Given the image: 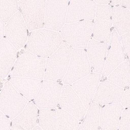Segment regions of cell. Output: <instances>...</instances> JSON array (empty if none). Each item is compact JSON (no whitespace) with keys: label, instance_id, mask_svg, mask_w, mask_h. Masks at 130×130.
Returning <instances> with one entry per match:
<instances>
[{"label":"cell","instance_id":"19","mask_svg":"<svg viewBox=\"0 0 130 130\" xmlns=\"http://www.w3.org/2000/svg\"><path fill=\"white\" fill-rule=\"evenodd\" d=\"M39 113L34 103H28L23 111L12 119L11 130H32L37 126Z\"/></svg>","mask_w":130,"mask_h":130},{"label":"cell","instance_id":"2","mask_svg":"<svg viewBox=\"0 0 130 130\" xmlns=\"http://www.w3.org/2000/svg\"><path fill=\"white\" fill-rule=\"evenodd\" d=\"M46 64L45 59L27 51L17 58L10 76L42 80L44 77Z\"/></svg>","mask_w":130,"mask_h":130},{"label":"cell","instance_id":"11","mask_svg":"<svg viewBox=\"0 0 130 130\" xmlns=\"http://www.w3.org/2000/svg\"><path fill=\"white\" fill-rule=\"evenodd\" d=\"M112 9L108 5L98 4L93 24V37L98 41L109 42L111 37Z\"/></svg>","mask_w":130,"mask_h":130},{"label":"cell","instance_id":"15","mask_svg":"<svg viewBox=\"0 0 130 130\" xmlns=\"http://www.w3.org/2000/svg\"><path fill=\"white\" fill-rule=\"evenodd\" d=\"M110 47L106 59L103 73V76H108L122 63L125 61L124 49L120 35L116 30L112 31Z\"/></svg>","mask_w":130,"mask_h":130},{"label":"cell","instance_id":"35","mask_svg":"<svg viewBox=\"0 0 130 130\" xmlns=\"http://www.w3.org/2000/svg\"><path fill=\"white\" fill-rule=\"evenodd\" d=\"M122 1H119V0H117V1H112V2H111V3H112V5L115 6L119 4H120Z\"/></svg>","mask_w":130,"mask_h":130},{"label":"cell","instance_id":"12","mask_svg":"<svg viewBox=\"0 0 130 130\" xmlns=\"http://www.w3.org/2000/svg\"><path fill=\"white\" fill-rule=\"evenodd\" d=\"M59 104L61 109L79 121L82 120L87 112L83 102L69 85L64 84L62 86Z\"/></svg>","mask_w":130,"mask_h":130},{"label":"cell","instance_id":"22","mask_svg":"<svg viewBox=\"0 0 130 130\" xmlns=\"http://www.w3.org/2000/svg\"><path fill=\"white\" fill-rule=\"evenodd\" d=\"M113 25L119 35L130 31V11L123 6H115L112 9Z\"/></svg>","mask_w":130,"mask_h":130},{"label":"cell","instance_id":"23","mask_svg":"<svg viewBox=\"0 0 130 130\" xmlns=\"http://www.w3.org/2000/svg\"><path fill=\"white\" fill-rule=\"evenodd\" d=\"M101 110L99 104L92 102L78 130H98Z\"/></svg>","mask_w":130,"mask_h":130},{"label":"cell","instance_id":"14","mask_svg":"<svg viewBox=\"0 0 130 130\" xmlns=\"http://www.w3.org/2000/svg\"><path fill=\"white\" fill-rule=\"evenodd\" d=\"M101 74L90 73L72 84V88L88 109L99 84Z\"/></svg>","mask_w":130,"mask_h":130},{"label":"cell","instance_id":"3","mask_svg":"<svg viewBox=\"0 0 130 130\" xmlns=\"http://www.w3.org/2000/svg\"><path fill=\"white\" fill-rule=\"evenodd\" d=\"M72 47L63 41L55 52L47 59L44 79L56 82L63 80L70 62Z\"/></svg>","mask_w":130,"mask_h":130},{"label":"cell","instance_id":"5","mask_svg":"<svg viewBox=\"0 0 130 130\" xmlns=\"http://www.w3.org/2000/svg\"><path fill=\"white\" fill-rule=\"evenodd\" d=\"M46 1H19L20 12L28 31L45 28Z\"/></svg>","mask_w":130,"mask_h":130},{"label":"cell","instance_id":"17","mask_svg":"<svg viewBox=\"0 0 130 130\" xmlns=\"http://www.w3.org/2000/svg\"><path fill=\"white\" fill-rule=\"evenodd\" d=\"M108 42L90 39L87 47V53L93 73L101 74L105 65Z\"/></svg>","mask_w":130,"mask_h":130},{"label":"cell","instance_id":"31","mask_svg":"<svg viewBox=\"0 0 130 130\" xmlns=\"http://www.w3.org/2000/svg\"><path fill=\"white\" fill-rule=\"evenodd\" d=\"M121 103L124 107L130 109V86L128 89L124 92Z\"/></svg>","mask_w":130,"mask_h":130},{"label":"cell","instance_id":"24","mask_svg":"<svg viewBox=\"0 0 130 130\" xmlns=\"http://www.w3.org/2000/svg\"><path fill=\"white\" fill-rule=\"evenodd\" d=\"M108 80L123 88L130 86V66L125 61L108 76Z\"/></svg>","mask_w":130,"mask_h":130},{"label":"cell","instance_id":"7","mask_svg":"<svg viewBox=\"0 0 130 130\" xmlns=\"http://www.w3.org/2000/svg\"><path fill=\"white\" fill-rule=\"evenodd\" d=\"M91 70L87 52L83 49L73 48L68 70L62 82L65 84H73L89 75Z\"/></svg>","mask_w":130,"mask_h":130},{"label":"cell","instance_id":"21","mask_svg":"<svg viewBox=\"0 0 130 130\" xmlns=\"http://www.w3.org/2000/svg\"><path fill=\"white\" fill-rule=\"evenodd\" d=\"M0 76L6 77L13 67L17 58V50L4 37L0 42Z\"/></svg>","mask_w":130,"mask_h":130},{"label":"cell","instance_id":"32","mask_svg":"<svg viewBox=\"0 0 130 130\" xmlns=\"http://www.w3.org/2000/svg\"><path fill=\"white\" fill-rule=\"evenodd\" d=\"M5 26L4 23L1 20L0 23V39L1 40L4 38V35H5Z\"/></svg>","mask_w":130,"mask_h":130},{"label":"cell","instance_id":"10","mask_svg":"<svg viewBox=\"0 0 130 130\" xmlns=\"http://www.w3.org/2000/svg\"><path fill=\"white\" fill-rule=\"evenodd\" d=\"M28 31L21 14L18 11L7 23L5 37L16 50H20L27 42Z\"/></svg>","mask_w":130,"mask_h":130},{"label":"cell","instance_id":"34","mask_svg":"<svg viewBox=\"0 0 130 130\" xmlns=\"http://www.w3.org/2000/svg\"><path fill=\"white\" fill-rule=\"evenodd\" d=\"M98 5H107L108 3H110V1L108 0H101V1H94Z\"/></svg>","mask_w":130,"mask_h":130},{"label":"cell","instance_id":"8","mask_svg":"<svg viewBox=\"0 0 130 130\" xmlns=\"http://www.w3.org/2000/svg\"><path fill=\"white\" fill-rule=\"evenodd\" d=\"M69 1H46L45 28L58 32L66 23Z\"/></svg>","mask_w":130,"mask_h":130},{"label":"cell","instance_id":"16","mask_svg":"<svg viewBox=\"0 0 130 130\" xmlns=\"http://www.w3.org/2000/svg\"><path fill=\"white\" fill-rule=\"evenodd\" d=\"M124 93L123 88L108 80L103 81L99 85L92 102L100 105L119 103Z\"/></svg>","mask_w":130,"mask_h":130},{"label":"cell","instance_id":"25","mask_svg":"<svg viewBox=\"0 0 130 130\" xmlns=\"http://www.w3.org/2000/svg\"><path fill=\"white\" fill-rule=\"evenodd\" d=\"M38 126L44 130H57V111L54 109H41L39 111Z\"/></svg>","mask_w":130,"mask_h":130},{"label":"cell","instance_id":"26","mask_svg":"<svg viewBox=\"0 0 130 130\" xmlns=\"http://www.w3.org/2000/svg\"><path fill=\"white\" fill-rule=\"evenodd\" d=\"M57 111V130H78L79 120L68 112L61 108Z\"/></svg>","mask_w":130,"mask_h":130},{"label":"cell","instance_id":"9","mask_svg":"<svg viewBox=\"0 0 130 130\" xmlns=\"http://www.w3.org/2000/svg\"><path fill=\"white\" fill-rule=\"evenodd\" d=\"M62 86L56 82L43 81L33 103L41 109H55L59 103Z\"/></svg>","mask_w":130,"mask_h":130},{"label":"cell","instance_id":"13","mask_svg":"<svg viewBox=\"0 0 130 130\" xmlns=\"http://www.w3.org/2000/svg\"><path fill=\"white\" fill-rule=\"evenodd\" d=\"M97 5L93 1H70L66 24L92 20L95 17Z\"/></svg>","mask_w":130,"mask_h":130},{"label":"cell","instance_id":"30","mask_svg":"<svg viewBox=\"0 0 130 130\" xmlns=\"http://www.w3.org/2000/svg\"><path fill=\"white\" fill-rule=\"evenodd\" d=\"M10 119L1 111V130H11Z\"/></svg>","mask_w":130,"mask_h":130},{"label":"cell","instance_id":"27","mask_svg":"<svg viewBox=\"0 0 130 130\" xmlns=\"http://www.w3.org/2000/svg\"><path fill=\"white\" fill-rule=\"evenodd\" d=\"M19 1H0V18L4 23H7L18 11Z\"/></svg>","mask_w":130,"mask_h":130},{"label":"cell","instance_id":"18","mask_svg":"<svg viewBox=\"0 0 130 130\" xmlns=\"http://www.w3.org/2000/svg\"><path fill=\"white\" fill-rule=\"evenodd\" d=\"M124 107L120 103L105 105L101 108L100 126L101 130H118Z\"/></svg>","mask_w":130,"mask_h":130},{"label":"cell","instance_id":"28","mask_svg":"<svg viewBox=\"0 0 130 130\" xmlns=\"http://www.w3.org/2000/svg\"><path fill=\"white\" fill-rule=\"evenodd\" d=\"M118 130H130V109L123 111Z\"/></svg>","mask_w":130,"mask_h":130},{"label":"cell","instance_id":"33","mask_svg":"<svg viewBox=\"0 0 130 130\" xmlns=\"http://www.w3.org/2000/svg\"><path fill=\"white\" fill-rule=\"evenodd\" d=\"M120 4L130 11V1H122Z\"/></svg>","mask_w":130,"mask_h":130},{"label":"cell","instance_id":"6","mask_svg":"<svg viewBox=\"0 0 130 130\" xmlns=\"http://www.w3.org/2000/svg\"><path fill=\"white\" fill-rule=\"evenodd\" d=\"M27 101L18 92L9 81L5 83L1 92L0 108L1 112L12 120L23 111Z\"/></svg>","mask_w":130,"mask_h":130},{"label":"cell","instance_id":"1","mask_svg":"<svg viewBox=\"0 0 130 130\" xmlns=\"http://www.w3.org/2000/svg\"><path fill=\"white\" fill-rule=\"evenodd\" d=\"M63 41L59 32L43 28L31 31L25 46L28 51L45 59L56 51Z\"/></svg>","mask_w":130,"mask_h":130},{"label":"cell","instance_id":"36","mask_svg":"<svg viewBox=\"0 0 130 130\" xmlns=\"http://www.w3.org/2000/svg\"><path fill=\"white\" fill-rule=\"evenodd\" d=\"M32 130H44L41 127L39 126H36Z\"/></svg>","mask_w":130,"mask_h":130},{"label":"cell","instance_id":"29","mask_svg":"<svg viewBox=\"0 0 130 130\" xmlns=\"http://www.w3.org/2000/svg\"><path fill=\"white\" fill-rule=\"evenodd\" d=\"M121 40L124 50L130 62V31L121 35Z\"/></svg>","mask_w":130,"mask_h":130},{"label":"cell","instance_id":"4","mask_svg":"<svg viewBox=\"0 0 130 130\" xmlns=\"http://www.w3.org/2000/svg\"><path fill=\"white\" fill-rule=\"evenodd\" d=\"M93 24L91 21L84 20L66 24L61 30L63 41L73 48H87L92 34Z\"/></svg>","mask_w":130,"mask_h":130},{"label":"cell","instance_id":"20","mask_svg":"<svg viewBox=\"0 0 130 130\" xmlns=\"http://www.w3.org/2000/svg\"><path fill=\"white\" fill-rule=\"evenodd\" d=\"M9 81L16 90L28 100L34 99L40 89V80L29 78L10 77Z\"/></svg>","mask_w":130,"mask_h":130}]
</instances>
